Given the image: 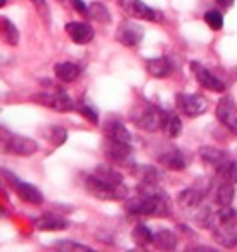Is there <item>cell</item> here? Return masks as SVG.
I'll use <instances>...</instances> for the list:
<instances>
[{"label":"cell","instance_id":"15","mask_svg":"<svg viewBox=\"0 0 237 252\" xmlns=\"http://www.w3.org/2000/svg\"><path fill=\"white\" fill-rule=\"evenodd\" d=\"M66 33L75 43L78 45H85V43L94 40V28L88 23H80V21H71L66 25Z\"/></svg>","mask_w":237,"mask_h":252},{"label":"cell","instance_id":"16","mask_svg":"<svg viewBox=\"0 0 237 252\" xmlns=\"http://www.w3.org/2000/svg\"><path fill=\"white\" fill-rule=\"evenodd\" d=\"M199 156H201L202 162L211 166L215 171H218L220 168H223V166L230 161L229 154H227L225 151H222V149H218V147H211V145H206V147L199 149Z\"/></svg>","mask_w":237,"mask_h":252},{"label":"cell","instance_id":"31","mask_svg":"<svg viewBox=\"0 0 237 252\" xmlns=\"http://www.w3.org/2000/svg\"><path fill=\"white\" fill-rule=\"evenodd\" d=\"M77 109L80 111V114L83 116V118H87L90 123H94V125H97L99 123V116H97V111H95L92 105L85 104V102H81L80 105H77Z\"/></svg>","mask_w":237,"mask_h":252},{"label":"cell","instance_id":"29","mask_svg":"<svg viewBox=\"0 0 237 252\" xmlns=\"http://www.w3.org/2000/svg\"><path fill=\"white\" fill-rule=\"evenodd\" d=\"M54 249L57 251H64V252H90L92 247L88 245H83V244H78V242H73V240H59L52 245Z\"/></svg>","mask_w":237,"mask_h":252},{"label":"cell","instance_id":"23","mask_svg":"<svg viewBox=\"0 0 237 252\" xmlns=\"http://www.w3.org/2000/svg\"><path fill=\"white\" fill-rule=\"evenodd\" d=\"M161 130L164 131L168 138H177L182 133V121L175 112L171 111H164V118H163V126Z\"/></svg>","mask_w":237,"mask_h":252},{"label":"cell","instance_id":"25","mask_svg":"<svg viewBox=\"0 0 237 252\" xmlns=\"http://www.w3.org/2000/svg\"><path fill=\"white\" fill-rule=\"evenodd\" d=\"M88 18H92L97 23H102V25L111 23V14H109L108 7L104 4H101V2H92L88 5Z\"/></svg>","mask_w":237,"mask_h":252},{"label":"cell","instance_id":"10","mask_svg":"<svg viewBox=\"0 0 237 252\" xmlns=\"http://www.w3.org/2000/svg\"><path fill=\"white\" fill-rule=\"evenodd\" d=\"M104 154L109 161L118 166H133V151L130 144H123V142H115L106 138Z\"/></svg>","mask_w":237,"mask_h":252},{"label":"cell","instance_id":"33","mask_svg":"<svg viewBox=\"0 0 237 252\" xmlns=\"http://www.w3.org/2000/svg\"><path fill=\"white\" fill-rule=\"evenodd\" d=\"M70 2L77 12H80L81 16H88V5L85 4L83 0H70Z\"/></svg>","mask_w":237,"mask_h":252},{"label":"cell","instance_id":"2","mask_svg":"<svg viewBox=\"0 0 237 252\" xmlns=\"http://www.w3.org/2000/svg\"><path fill=\"white\" fill-rule=\"evenodd\" d=\"M211 233L215 242L222 247L234 249L237 245V213L230 206L220 207L213 214Z\"/></svg>","mask_w":237,"mask_h":252},{"label":"cell","instance_id":"13","mask_svg":"<svg viewBox=\"0 0 237 252\" xmlns=\"http://www.w3.org/2000/svg\"><path fill=\"white\" fill-rule=\"evenodd\" d=\"M144 38V28L133 21H123L116 28V40L125 47H137Z\"/></svg>","mask_w":237,"mask_h":252},{"label":"cell","instance_id":"36","mask_svg":"<svg viewBox=\"0 0 237 252\" xmlns=\"http://www.w3.org/2000/svg\"><path fill=\"white\" fill-rule=\"evenodd\" d=\"M234 73H236V76H237V67H236V69H234Z\"/></svg>","mask_w":237,"mask_h":252},{"label":"cell","instance_id":"9","mask_svg":"<svg viewBox=\"0 0 237 252\" xmlns=\"http://www.w3.org/2000/svg\"><path fill=\"white\" fill-rule=\"evenodd\" d=\"M119 5H121V9L130 18L146 19V21H153V23L163 21V12L149 7L147 4H144L142 0H119Z\"/></svg>","mask_w":237,"mask_h":252},{"label":"cell","instance_id":"24","mask_svg":"<svg viewBox=\"0 0 237 252\" xmlns=\"http://www.w3.org/2000/svg\"><path fill=\"white\" fill-rule=\"evenodd\" d=\"M154 245L161 251H173L178 244V238L173 231L170 230H159L154 233Z\"/></svg>","mask_w":237,"mask_h":252},{"label":"cell","instance_id":"1","mask_svg":"<svg viewBox=\"0 0 237 252\" xmlns=\"http://www.w3.org/2000/svg\"><path fill=\"white\" fill-rule=\"evenodd\" d=\"M125 209L128 214L135 216H158L163 218L171 213V204L166 193L156 189L142 190L137 197H130L125 202Z\"/></svg>","mask_w":237,"mask_h":252},{"label":"cell","instance_id":"30","mask_svg":"<svg viewBox=\"0 0 237 252\" xmlns=\"http://www.w3.org/2000/svg\"><path fill=\"white\" fill-rule=\"evenodd\" d=\"M204 21H206V25L211 30H215V32H220V30L223 28V14L220 11H215V9L206 12Z\"/></svg>","mask_w":237,"mask_h":252},{"label":"cell","instance_id":"32","mask_svg":"<svg viewBox=\"0 0 237 252\" xmlns=\"http://www.w3.org/2000/svg\"><path fill=\"white\" fill-rule=\"evenodd\" d=\"M30 2L35 5V9L40 12V16H42L43 21L49 25L50 23V9H49V5H47V0H30Z\"/></svg>","mask_w":237,"mask_h":252},{"label":"cell","instance_id":"21","mask_svg":"<svg viewBox=\"0 0 237 252\" xmlns=\"http://www.w3.org/2000/svg\"><path fill=\"white\" fill-rule=\"evenodd\" d=\"M0 38L7 45L16 47L19 43V32L14 26V23L9 21L5 16H0Z\"/></svg>","mask_w":237,"mask_h":252},{"label":"cell","instance_id":"6","mask_svg":"<svg viewBox=\"0 0 237 252\" xmlns=\"http://www.w3.org/2000/svg\"><path fill=\"white\" fill-rule=\"evenodd\" d=\"M0 175L7 180L9 185L14 189V192L18 193V195L21 197L25 202L32 204V206H40V204L43 202L42 192H40L37 187H33L32 183L23 182V180H19L16 175H12L11 171H5V169H2V168H0Z\"/></svg>","mask_w":237,"mask_h":252},{"label":"cell","instance_id":"26","mask_svg":"<svg viewBox=\"0 0 237 252\" xmlns=\"http://www.w3.org/2000/svg\"><path fill=\"white\" fill-rule=\"evenodd\" d=\"M132 238L137 245L146 247V245H149L154 242V233L146 226V224H137V226L132 230Z\"/></svg>","mask_w":237,"mask_h":252},{"label":"cell","instance_id":"3","mask_svg":"<svg viewBox=\"0 0 237 252\" xmlns=\"http://www.w3.org/2000/svg\"><path fill=\"white\" fill-rule=\"evenodd\" d=\"M85 190L95 199L101 200H121L128 195L125 183H111L108 180L101 178L95 173L85 178Z\"/></svg>","mask_w":237,"mask_h":252},{"label":"cell","instance_id":"11","mask_svg":"<svg viewBox=\"0 0 237 252\" xmlns=\"http://www.w3.org/2000/svg\"><path fill=\"white\" fill-rule=\"evenodd\" d=\"M216 118L232 135H237V104L232 97H223L216 104Z\"/></svg>","mask_w":237,"mask_h":252},{"label":"cell","instance_id":"17","mask_svg":"<svg viewBox=\"0 0 237 252\" xmlns=\"http://www.w3.org/2000/svg\"><path fill=\"white\" fill-rule=\"evenodd\" d=\"M104 135L108 140L123 142V144H130L132 142V135L126 130V126L118 119H109L104 125Z\"/></svg>","mask_w":237,"mask_h":252},{"label":"cell","instance_id":"27","mask_svg":"<svg viewBox=\"0 0 237 252\" xmlns=\"http://www.w3.org/2000/svg\"><path fill=\"white\" fill-rule=\"evenodd\" d=\"M43 137L49 142H52L56 147H59V145H63L66 142L68 131L64 130L63 126H47L45 131H43Z\"/></svg>","mask_w":237,"mask_h":252},{"label":"cell","instance_id":"4","mask_svg":"<svg viewBox=\"0 0 237 252\" xmlns=\"http://www.w3.org/2000/svg\"><path fill=\"white\" fill-rule=\"evenodd\" d=\"M132 121L137 128L144 131H158L163 126L164 109L153 104H142L132 111Z\"/></svg>","mask_w":237,"mask_h":252},{"label":"cell","instance_id":"12","mask_svg":"<svg viewBox=\"0 0 237 252\" xmlns=\"http://www.w3.org/2000/svg\"><path fill=\"white\" fill-rule=\"evenodd\" d=\"M191 69H192V73H194V78L198 80V83L201 85L202 88L216 92V94H223V92L227 90V85L223 83L215 73H211L208 67L202 66V64L191 63Z\"/></svg>","mask_w":237,"mask_h":252},{"label":"cell","instance_id":"19","mask_svg":"<svg viewBox=\"0 0 237 252\" xmlns=\"http://www.w3.org/2000/svg\"><path fill=\"white\" fill-rule=\"evenodd\" d=\"M234 195H236V189H234V183L229 180H220V185L215 190V202L220 207H227L232 206L234 202Z\"/></svg>","mask_w":237,"mask_h":252},{"label":"cell","instance_id":"18","mask_svg":"<svg viewBox=\"0 0 237 252\" xmlns=\"http://www.w3.org/2000/svg\"><path fill=\"white\" fill-rule=\"evenodd\" d=\"M146 69L147 73L153 78H168L173 71L171 66V61L168 57H153V59H147L146 63Z\"/></svg>","mask_w":237,"mask_h":252},{"label":"cell","instance_id":"22","mask_svg":"<svg viewBox=\"0 0 237 252\" xmlns=\"http://www.w3.org/2000/svg\"><path fill=\"white\" fill-rule=\"evenodd\" d=\"M54 73L57 80H61L63 83H73L80 76V67L73 63H57L54 66Z\"/></svg>","mask_w":237,"mask_h":252},{"label":"cell","instance_id":"8","mask_svg":"<svg viewBox=\"0 0 237 252\" xmlns=\"http://www.w3.org/2000/svg\"><path fill=\"white\" fill-rule=\"evenodd\" d=\"M209 107V102L204 95L199 94H178L177 95V109L187 118H198L202 116Z\"/></svg>","mask_w":237,"mask_h":252},{"label":"cell","instance_id":"35","mask_svg":"<svg viewBox=\"0 0 237 252\" xmlns=\"http://www.w3.org/2000/svg\"><path fill=\"white\" fill-rule=\"evenodd\" d=\"M5 4H7V0H0V7H4Z\"/></svg>","mask_w":237,"mask_h":252},{"label":"cell","instance_id":"7","mask_svg":"<svg viewBox=\"0 0 237 252\" xmlns=\"http://www.w3.org/2000/svg\"><path fill=\"white\" fill-rule=\"evenodd\" d=\"M33 100L40 105H45V107H50L54 111L59 112H68L77 109L73 98L66 94L64 90H56V92H40V94L33 95Z\"/></svg>","mask_w":237,"mask_h":252},{"label":"cell","instance_id":"20","mask_svg":"<svg viewBox=\"0 0 237 252\" xmlns=\"http://www.w3.org/2000/svg\"><path fill=\"white\" fill-rule=\"evenodd\" d=\"M35 226L42 231H59V230H66L70 226L66 220L59 216H54V214H45V216H40L35 220Z\"/></svg>","mask_w":237,"mask_h":252},{"label":"cell","instance_id":"34","mask_svg":"<svg viewBox=\"0 0 237 252\" xmlns=\"http://www.w3.org/2000/svg\"><path fill=\"white\" fill-rule=\"evenodd\" d=\"M216 4L220 5V7H223V9H230L234 5V2H236V0H215Z\"/></svg>","mask_w":237,"mask_h":252},{"label":"cell","instance_id":"28","mask_svg":"<svg viewBox=\"0 0 237 252\" xmlns=\"http://www.w3.org/2000/svg\"><path fill=\"white\" fill-rule=\"evenodd\" d=\"M95 175L101 176V178L108 180V182L111 183H123V176L119 171H116L115 168H111V166H106V164H101L95 168Z\"/></svg>","mask_w":237,"mask_h":252},{"label":"cell","instance_id":"14","mask_svg":"<svg viewBox=\"0 0 237 252\" xmlns=\"http://www.w3.org/2000/svg\"><path fill=\"white\" fill-rule=\"evenodd\" d=\"M156 159L161 166L171 169V171H182V169L187 168V158H185V154L180 149L173 147V145L166 147L164 151L158 152Z\"/></svg>","mask_w":237,"mask_h":252},{"label":"cell","instance_id":"5","mask_svg":"<svg viewBox=\"0 0 237 252\" xmlns=\"http://www.w3.org/2000/svg\"><path fill=\"white\" fill-rule=\"evenodd\" d=\"M39 144L33 138L23 137V135L9 133V131H2L0 133V151L5 154H14L21 156V158H28L39 152Z\"/></svg>","mask_w":237,"mask_h":252}]
</instances>
